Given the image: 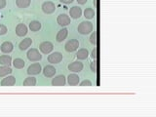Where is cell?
Instances as JSON below:
<instances>
[{
	"mask_svg": "<svg viewBox=\"0 0 156 117\" xmlns=\"http://www.w3.org/2000/svg\"><path fill=\"white\" fill-rule=\"evenodd\" d=\"M93 28H94V27H93V23L91 22L84 21L80 23L77 27V30L80 34H89L91 31H93Z\"/></svg>",
	"mask_w": 156,
	"mask_h": 117,
	"instance_id": "6da1fadb",
	"label": "cell"
},
{
	"mask_svg": "<svg viewBox=\"0 0 156 117\" xmlns=\"http://www.w3.org/2000/svg\"><path fill=\"white\" fill-rule=\"evenodd\" d=\"M27 57L30 62H39L42 58V55L39 53L36 48H32L30 50H28Z\"/></svg>",
	"mask_w": 156,
	"mask_h": 117,
	"instance_id": "7a4b0ae2",
	"label": "cell"
},
{
	"mask_svg": "<svg viewBox=\"0 0 156 117\" xmlns=\"http://www.w3.org/2000/svg\"><path fill=\"white\" fill-rule=\"evenodd\" d=\"M78 47H79V41L77 39H71L66 44L65 49L66 52H74L77 50Z\"/></svg>",
	"mask_w": 156,
	"mask_h": 117,
	"instance_id": "3957f363",
	"label": "cell"
},
{
	"mask_svg": "<svg viewBox=\"0 0 156 117\" xmlns=\"http://www.w3.org/2000/svg\"><path fill=\"white\" fill-rule=\"evenodd\" d=\"M41 71H42L41 65L38 62L32 63V65H30L27 68V73L29 75H36V74H39Z\"/></svg>",
	"mask_w": 156,
	"mask_h": 117,
	"instance_id": "277c9868",
	"label": "cell"
},
{
	"mask_svg": "<svg viewBox=\"0 0 156 117\" xmlns=\"http://www.w3.org/2000/svg\"><path fill=\"white\" fill-rule=\"evenodd\" d=\"M39 49L43 54H50L54 50V45L50 41H44L40 44Z\"/></svg>",
	"mask_w": 156,
	"mask_h": 117,
	"instance_id": "5b68a950",
	"label": "cell"
},
{
	"mask_svg": "<svg viewBox=\"0 0 156 117\" xmlns=\"http://www.w3.org/2000/svg\"><path fill=\"white\" fill-rule=\"evenodd\" d=\"M62 60V54L61 52H54L48 56V62L51 63H58Z\"/></svg>",
	"mask_w": 156,
	"mask_h": 117,
	"instance_id": "8992f818",
	"label": "cell"
},
{
	"mask_svg": "<svg viewBox=\"0 0 156 117\" xmlns=\"http://www.w3.org/2000/svg\"><path fill=\"white\" fill-rule=\"evenodd\" d=\"M42 11L45 13V14H52L55 12L56 10V6L52 1H46L42 4Z\"/></svg>",
	"mask_w": 156,
	"mask_h": 117,
	"instance_id": "52a82bcc",
	"label": "cell"
},
{
	"mask_svg": "<svg viewBox=\"0 0 156 117\" xmlns=\"http://www.w3.org/2000/svg\"><path fill=\"white\" fill-rule=\"evenodd\" d=\"M57 23L61 27H66L68 24H70V18L66 14H61L57 18Z\"/></svg>",
	"mask_w": 156,
	"mask_h": 117,
	"instance_id": "ba28073f",
	"label": "cell"
},
{
	"mask_svg": "<svg viewBox=\"0 0 156 117\" xmlns=\"http://www.w3.org/2000/svg\"><path fill=\"white\" fill-rule=\"evenodd\" d=\"M83 67H84V66H83V63L80 62H71L70 65H68V69H69L70 71L72 72H80L82 69H83Z\"/></svg>",
	"mask_w": 156,
	"mask_h": 117,
	"instance_id": "9c48e42d",
	"label": "cell"
},
{
	"mask_svg": "<svg viewBox=\"0 0 156 117\" xmlns=\"http://www.w3.org/2000/svg\"><path fill=\"white\" fill-rule=\"evenodd\" d=\"M27 30H28V28L24 23H19L16 27V34L20 37H23L24 35H27Z\"/></svg>",
	"mask_w": 156,
	"mask_h": 117,
	"instance_id": "30bf717a",
	"label": "cell"
},
{
	"mask_svg": "<svg viewBox=\"0 0 156 117\" xmlns=\"http://www.w3.org/2000/svg\"><path fill=\"white\" fill-rule=\"evenodd\" d=\"M82 15V10L78 6H73L69 9V16L72 19H79Z\"/></svg>",
	"mask_w": 156,
	"mask_h": 117,
	"instance_id": "8fae6325",
	"label": "cell"
},
{
	"mask_svg": "<svg viewBox=\"0 0 156 117\" xmlns=\"http://www.w3.org/2000/svg\"><path fill=\"white\" fill-rule=\"evenodd\" d=\"M14 49V46L12 42L10 41H5L1 44V46H0V50H1V52H3L4 54H9L11 53L13 51Z\"/></svg>",
	"mask_w": 156,
	"mask_h": 117,
	"instance_id": "7c38bea8",
	"label": "cell"
},
{
	"mask_svg": "<svg viewBox=\"0 0 156 117\" xmlns=\"http://www.w3.org/2000/svg\"><path fill=\"white\" fill-rule=\"evenodd\" d=\"M66 77L63 75H58L52 79V85L53 86H65L66 85Z\"/></svg>",
	"mask_w": 156,
	"mask_h": 117,
	"instance_id": "4fadbf2b",
	"label": "cell"
},
{
	"mask_svg": "<svg viewBox=\"0 0 156 117\" xmlns=\"http://www.w3.org/2000/svg\"><path fill=\"white\" fill-rule=\"evenodd\" d=\"M15 84H16V78L12 75L5 77L1 80V86H14Z\"/></svg>",
	"mask_w": 156,
	"mask_h": 117,
	"instance_id": "5bb4252c",
	"label": "cell"
},
{
	"mask_svg": "<svg viewBox=\"0 0 156 117\" xmlns=\"http://www.w3.org/2000/svg\"><path fill=\"white\" fill-rule=\"evenodd\" d=\"M67 34H68V29L66 28V27L65 28H62L61 30L58 32L57 36H56L57 42H62L67 37Z\"/></svg>",
	"mask_w": 156,
	"mask_h": 117,
	"instance_id": "9a60e30c",
	"label": "cell"
},
{
	"mask_svg": "<svg viewBox=\"0 0 156 117\" xmlns=\"http://www.w3.org/2000/svg\"><path fill=\"white\" fill-rule=\"evenodd\" d=\"M79 81H80L79 76H78L77 74H75V73L69 74V75H68V77H67V82H68V84H69L70 86H76V85H78Z\"/></svg>",
	"mask_w": 156,
	"mask_h": 117,
	"instance_id": "2e32d148",
	"label": "cell"
},
{
	"mask_svg": "<svg viewBox=\"0 0 156 117\" xmlns=\"http://www.w3.org/2000/svg\"><path fill=\"white\" fill-rule=\"evenodd\" d=\"M56 68L53 66H46L43 69V73L46 77H53L56 74Z\"/></svg>",
	"mask_w": 156,
	"mask_h": 117,
	"instance_id": "e0dca14e",
	"label": "cell"
},
{
	"mask_svg": "<svg viewBox=\"0 0 156 117\" xmlns=\"http://www.w3.org/2000/svg\"><path fill=\"white\" fill-rule=\"evenodd\" d=\"M31 44H32V39L27 37L26 39H23V40L19 44V48H20V50H22V51L27 50L28 47H30Z\"/></svg>",
	"mask_w": 156,
	"mask_h": 117,
	"instance_id": "ac0fdd59",
	"label": "cell"
},
{
	"mask_svg": "<svg viewBox=\"0 0 156 117\" xmlns=\"http://www.w3.org/2000/svg\"><path fill=\"white\" fill-rule=\"evenodd\" d=\"M89 56V51L87 50V49H80V50H78L77 54H76V57L78 60H86Z\"/></svg>",
	"mask_w": 156,
	"mask_h": 117,
	"instance_id": "d6986e66",
	"label": "cell"
},
{
	"mask_svg": "<svg viewBox=\"0 0 156 117\" xmlns=\"http://www.w3.org/2000/svg\"><path fill=\"white\" fill-rule=\"evenodd\" d=\"M12 63V58L9 55H3L0 57V65L2 66H9Z\"/></svg>",
	"mask_w": 156,
	"mask_h": 117,
	"instance_id": "ffe728a7",
	"label": "cell"
},
{
	"mask_svg": "<svg viewBox=\"0 0 156 117\" xmlns=\"http://www.w3.org/2000/svg\"><path fill=\"white\" fill-rule=\"evenodd\" d=\"M41 27H42L41 23L38 22V21H32V22L29 23V29H30L31 31L36 32L38 30H40Z\"/></svg>",
	"mask_w": 156,
	"mask_h": 117,
	"instance_id": "44dd1931",
	"label": "cell"
},
{
	"mask_svg": "<svg viewBox=\"0 0 156 117\" xmlns=\"http://www.w3.org/2000/svg\"><path fill=\"white\" fill-rule=\"evenodd\" d=\"M10 73H12V68L9 66H0V77H4Z\"/></svg>",
	"mask_w": 156,
	"mask_h": 117,
	"instance_id": "7402d4cb",
	"label": "cell"
},
{
	"mask_svg": "<svg viewBox=\"0 0 156 117\" xmlns=\"http://www.w3.org/2000/svg\"><path fill=\"white\" fill-rule=\"evenodd\" d=\"M31 3V0H16V4L19 8H27Z\"/></svg>",
	"mask_w": 156,
	"mask_h": 117,
	"instance_id": "603a6c76",
	"label": "cell"
},
{
	"mask_svg": "<svg viewBox=\"0 0 156 117\" xmlns=\"http://www.w3.org/2000/svg\"><path fill=\"white\" fill-rule=\"evenodd\" d=\"M13 65H14L15 67L18 68V69H21V68H23L24 65H26V62H24V61L23 60V58H15V60H14Z\"/></svg>",
	"mask_w": 156,
	"mask_h": 117,
	"instance_id": "cb8c5ba5",
	"label": "cell"
},
{
	"mask_svg": "<svg viewBox=\"0 0 156 117\" xmlns=\"http://www.w3.org/2000/svg\"><path fill=\"white\" fill-rule=\"evenodd\" d=\"M36 85V78L29 76L26 78L23 81V86H35Z\"/></svg>",
	"mask_w": 156,
	"mask_h": 117,
	"instance_id": "d4e9b609",
	"label": "cell"
},
{
	"mask_svg": "<svg viewBox=\"0 0 156 117\" xmlns=\"http://www.w3.org/2000/svg\"><path fill=\"white\" fill-rule=\"evenodd\" d=\"M95 16H96V12L92 8H87V9H85V11H84V17L86 19L91 20V19L94 18Z\"/></svg>",
	"mask_w": 156,
	"mask_h": 117,
	"instance_id": "484cf974",
	"label": "cell"
},
{
	"mask_svg": "<svg viewBox=\"0 0 156 117\" xmlns=\"http://www.w3.org/2000/svg\"><path fill=\"white\" fill-rule=\"evenodd\" d=\"M90 42L92 44H97V32L94 31L92 34H91V36H90Z\"/></svg>",
	"mask_w": 156,
	"mask_h": 117,
	"instance_id": "4316f807",
	"label": "cell"
},
{
	"mask_svg": "<svg viewBox=\"0 0 156 117\" xmlns=\"http://www.w3.org/2000/svg\"><path fill=\"white\" fill-rule=\"evenodd\" d=\"M8 31V28L6 26H4V24H0V35H4V34H6Z\"/></svg>",
	"mask_w": 156,
	"mask_h": 117,
	"instance_id": "83f0119b",
	"label": "cell"
},
{
	"mask_svg": "<svg viewBox=\"0 0 156 117\" xmlns=\"http://www.w3.org/2000/svg\"><path fill=\"white\" fill-rule=\"evenodd\" d=\"M80 86H92V82L90 80H84L80 83Z\"/></svg>",
	"mask_w": 156,
	"mask_h": 117,
	"instance_id": "f1b7e54d",
	"label": "cell"
},
{
	"mask_svg": "<svg viewBox=\"0 0 156 117\" xmlns=\"http://www.w3.org/2000/svg\"><path fill=\"white\" fill-rule=\"evenodd\" d=\"M91 70L93 72H96L97 71V62L95 61L91 62Z\"/></svg>",
	"mask_w": 156,
	"mask_h": 117,
	"instance_id": "f546056e",
	"label": "cell"
},
{
	"mask_svg": "<svg viewBox=\"0 0 156 117\" xmlns=\"http://www.w3.org/2000/svg\"><path fill=\"white\" fill-rule=\"evenodd\" d=\"M91 58H93V60H95V58H97V49L94 48V50L92 51V54H91Z\"/></svg>",
	"mask_w": 156,
	"mask_h": 117,
	"instance_id": "4dcf8cb0",
	"label": "cell"
},
{
	"mask_svg": "<svg viewBox=\"0 0 156 117\" xmlns=\"http://www.w3.org/2000/svg\"><path fill=\"white\" fill-rule=\"evenodd\" d=\"M6 7V0H0V9Z\"/></svg>",
	"mask_w": 156,
	"mask_h": 117,
	"instance_id": "1f68e13d",
	"label": "cell"
},
{
	"mask_svg": "<svg viewBox=\"0 0 156 117\" xmlns=\"http://www.w3.org/2000/svg\"><path fill=\"white\" fill-rule=\"evenodd\" d=\"M60 1L63 4H70L73 2V0H60Z\"/></svg>",
	"mask_w": 156,
	"mask_h": 117,
	"instance_id": "d6a6232c",
	"label": "cell"
},
{
	"mask_svg": "<svg viewBox=\"0 0 156 117\" xmlns=\"http://www.w3.org/2000/svg\"><path fill=\"white\" fill-rule=\"evenodd\" d=\"M76 1H77L78 3H79V4L83 5V4H85V3L88 1V0H76Z\"/></svg>",
	"mask_w": 156,
	"mask_h": 117,
	"instance_id": "836d02e7",
	"label": "cell"
}]
</instances>
